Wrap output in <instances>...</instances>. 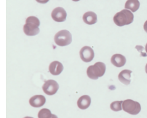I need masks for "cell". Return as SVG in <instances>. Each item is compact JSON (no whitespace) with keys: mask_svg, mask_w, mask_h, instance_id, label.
Listing matches in <instances>:
<instances>
[{"mask_svg":"<svg viewBox=\"0 0 147 118\" xmlns=\"http://www.w3.org/2000/svg\"><path fill=\"white\" fill-rule=\"evenodd\" d=\"M40 21L35 16H29L26 18V24L23 26V31L26 35L29 36H34L38 34Z\"/></svg>","mask_w":147,"mask_h":118,"instance_id":"2","label":"cell"},{"mask_svg":"<svg viewBox=\"0 0 147 118\" xmlns=\"http://www.w3.org/2000/svg\"><path fill=\"white\" fill-rule=\"evenodd\" d=\"M122 107L125 112L131 115H137L141 110L140 104L131 99H127L123 101Z\"/></svg>","mask_w":147,"mask_h":118,"instance_id":"5","label":"cell"},{"mask_svg":"<svg viewBox=\"0 0 147 118\" xmlns=\"http://www.w3.org/2000/svg\"><path fill=\"white\" fill-rule=\"evenodd\" d=\"M91 103L90 96L84 95L79 98L77 101V105L80 109H86L90 107Z\"/></svg>","mask_w":147,"mask_h":118,"instance_id":"14","label":"cell"},{"mask_svg":"<svg viewBox=\"0 0 147 118\" xmlns=\"http://www.w3.org/2000/svg\"><path fill=\"white\" fill-rule=\"evenodd\" d=\"M80 57L82 61L86 63L90 62L94 57V51L90 47H84L80 51Z\"/></svg>","mask_w":147,"mask_h":118,"instance_id":"7","label":"cell"},{"mask_svg":"<svg viewBox=\"0 0 147 118\" xmlns=\"http://www.w3.org/2000/svg\"><path fill=\"white\" fill-rule=\"evenodd\" d=\"M51 118H58V117H57L56 115L55 114H52V117Z\"/></svg>","mask_w":147,"mask_h":118,"instance_id":"20","label":"cell"},{"mask_svg":"<svg viewBox=\"0 0 147 118\" xmlns=\"http://www.w3.org/2000/svg\"><path fill=\"white\" fill-rule=\"evenodd\" d=\"M113 21L117 26L129 25L134 21V15L129 10L123 9L114 15Z\"/></svg>","mask_w":147,"mask_h":118,"instance_id":"1","label":"cell"},{"mask_svg":"<svg viewBox=\"0 0 147 118\" xmlns=\"http://www.w3.org/2000/svg\"><path fill=\"white\" fill-rule=\"evenodd\" d=\"M140 3L138 0H127L125 2V8L130 10L132 12H136L140 8Z\"/></svg>","mask_w":147,"mask_h":118,"instance_id":"15","label":"cell"},{"mask_svg":"<svg viewBox=\"0 0 147 118\" xmlns=\"http://www.w3.org/2000/svg\"><path fill=\"white\" fill-rule=\"evenodd\" d=\"M132 71L129 70H122L119 74L118 78L122 83L128 85L131 82V73Z\"/></svg>","mask_w":147,"mask_h":118,"instance_id":"12","label":"cell"},{"mask_svg":"<svg viewBox=\"0 0 147 118\" xmlns=\"http://www.w3.org/2000/svg\"><path fill=\"white\" fill-rule=\"evenodd\" d=\"M24 118H32V117H24Z\"/></svg>","mask_w":147,"mask_h":118,"instance_id":"23","label":"cell"},{"mask_svg":"<svg viewBox=\"0 0 147 118\" xmlns=\"http://www.w3.org/2000/svg\"><path fill=\"white\" fill-rule=\"evenodd\" d=\"M82 19L87 24L93 25L97 22V15L94 12L88 11L84 14Z\"/></svg>","mask_w":147,"mask_h":118,"instance_id":"13","label":"cell"},{"mask_svg":"<svg viewBox=\"0 0 147 118\" xmlns=\"http://www.w3.org/2000/svg\"><path fill=\"white\" fill-rule=\"evenodd\" d=\"M55 42L59 47H65L71 43L72 38L70 32L67 30H62L58 32L55 36Z\"/></svg>","mask_w":147,"mask_h":118,"instance_id":"4","label":"cell"},{"mask_svg":"<svg viewBox=\"0 0 147 118\" xmlns=\"http://www.w3.org/2000/svg\"><path fill=\"white\" fill-rule=\"evenodd\" d=\"M106 69V65L102 62H97L93 65L90 66L87 70L88 78L96 80L104 76Z\"/></svg>","mask_w":147,"mask_h":118,"instance_id":"3","label":"cell"},{"mask_svg":"<svg viewBox=\"0 0 147 118\" xmlns=\"http://www.w3.org/2000/svg\"><path fill=\"white\" fill-rule=\"evenodd\" d=\"M122 102L123 101H115L113 102L110 105L111 109L115 112L120 111L122 110Z\"/></svg>","mask_w":147,"mask_h":118,"instance_id":"17","label":"cell"},{"mask_svg":"<svg viewBox=\"0 0 147 118\" xmlns=\"http://www.w3.org/2000/svg\"><path fill=\"white\" fill-rule=\"evenodd\" d=\"M38 3H41V4H45L48 3L49 0H36Z\"/></svg>","mask_w":147,"mask_h":118,"instance_id":"18","label":"cell"},{"mask_svg":"<svg viewBox=\"0 0 147 118\" xmlns=\"http://www.w3.org/2000/svg\"><path fill=\"white\" fill-rule=\"evenodd\" d=\"M49 70L51 74L53 76H58L63 72L64 70V67L61 62L54 61L50 64Z\"/></svg>","mask_w":147,"mask_h":118,"instance_id":"10","label":"cell"},{"mask_svg":"<svg viewBox=\"0 0 147 118\" xmlns=\"http://www.w3.org/2000/svg\"><path fill=\"white\" fill-rule=\"evenodd\" d=\"M111 61L113 65L117 67H121L125 65L126 58L121 54H115L113 55Z\"/></svg>","mask_w":147,"mask_h":118,"instance_id":"11","label":"cell"},{"mask_svg":"<svg viewBox=\"0 0 147 118\" xmlns=\"http://www.w3.org/2000/svg\"><path fill=\"white\" fill-rule=\"evenodd\" d=\"M59 88V85L56 81L52 79L47 80L42 86L44 92L49 96H52L56 94Z\"/></svg>","mask_w":147,"mask_h":118,"instance_id":"6","label":"cell"},{"mask_svg":"<svg viewBox=\"0 0 147 118\" xmlns=\"http://www.w3.org/2000/svg\"><path fill=\"white\" fill-rule=\"evenodd\" d=\"M51 17L56 22H64L66 19L67 13L63 8L57 7L53 10L51 13Z\"/></svg>","mask_w":147,"mask_h":118,"instance_id":"8","label":"cell"},{"mask_svg":"<svg viewBox=\"0 0 147 118\" xmlns=\"http://www.w3.org/2000/svg\"><path fill=\"white\" fill-rule=\"evenodd\" d=\"M143 28H144V31L147 33V21H146L144 23V26H143Z\"/></svg>","mask_w":147,"mask_h":118,"instance_id":"19","label":"cell"},{"mask_svg":"<svg viewBox=\"0 0 147 118\" xmlns=\"http://www.w3.org/2000/svg\"><path fill=\"white\" fill-rule=\"evenodd\" d=\"M52 115L51 112L48 109H41L38 114V118H51Z\"/></svg>","mask_w":147,"mask_h":118,"instance_id":"16","label":"cell"},{"mask_svg":"<svg viewBox=\"0 0 147 118\" xmlns=\"http://www.w3.org/2000/svg\"><path fill=\"white\" fill-rule=\"evenodd\" d=\"M73 1H74V2H78L79 1H80V0H72Z\"/></svg>","mask_w":147,"mask_h":118,"instance_id":"24","label":"cell"},{"mask_svg":"<svg viewBox=\"0 0 147 118\" xmlns=\"http://www.w3.org/2000/svg\"><path fill=\"white\" fill-rule=\"evenodd\" d=\"M145 70H146V73H147V64L146 66V68H145Z\"/></svg>","mask_w":147,"mask_h":118,"instance_id":"21","label":"cell"},{"mask_svg":"<svg viewBox=\"0 0 147 118\" xmlns=\"http://www.w3.org/2000/svg\"><path fill=\"white\" fill-rule=\"evenodd\" d=\"M146 51L147 53V43L146 44Z\"/></svg>","mask_w":147,"mask_h":118,"instance_id":"22","label":"cell"},{"mask_svg":"<svg viewBox=\"0 0 147 118\" xmlns=\"http://www.w3.org/2000/svg\"><path fill=\"white\" fill-rule=\"evenodd\" d=\"M46 102V98L43 95H36L31 97L29 100L30 105L34 107L43 106Z\"/></svg>","mask_w":147,"mask_h":118,"instance_id":"9","label":"cell"}]
</instances>
